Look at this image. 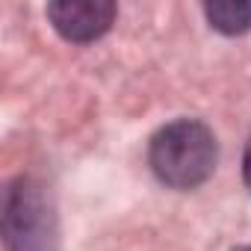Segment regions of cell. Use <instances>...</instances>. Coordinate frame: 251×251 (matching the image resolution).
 Instances as JSON below:
<instances>
[{
  "label": "cell",
  "mask_w": 251,
  "mask_h": 251,
  "mask_svg": "<svg viewBox=\"0 0 251 251\" xmlns=\"http://www.w3.org/2000/svg\"><path fill=\"white\" fill-rule=\"evenodd\" d=\"M216 136L195 118H177L160 127L151 139V169L172 189H195L216 169Z\"/></svg>",
  "instance_id": "6da1fadb"
},
{
  "label": "cell",
  "mask_w": 251,
  "mask_h": 251,
  "mask_svg": "<svg viewBox=\"0 0 251 251\" xmlns=\"http://www.w3.org/2000/svg\"><path fill=\"white\" fill-rule=\"evenodd\" d=\"M3 236L9 251H53L56 222L53 210L30 177H18L6 192L3 207Z\"/></svg>",
  "instance_id": "7a4b0ae2"
},
{
  "label": "cell",
  "mask_w": 251,
  "mask_h": 251,
  "mask_svg": "<svg viewBox=\"0 0 251 251\" xmlns=\"http://www.w3.org/2000/svg\"><path fill=\"white\" fill-rule=\"evenodd\" d=\"M48 18L62 39L86 45L112 27L115 6L106 0H56L48 6Z\"/></svg>",
  "instance_id": "3957f363"
},
{
  "label": "cell",
  "mask_w": 251,
  "mask_h": 251,
  "mask_svg": "<svg viewBox=\"0 0 251 251\" xmlns=\"http://www.w3.org/2000/svg\"><path fill=\"white\" fill-rule=\"evenodd\" d=\"M204 15L213 30L225 36H236L251 30V0H219V3H207Z\"/></svg>",
  "instance_id": "277c9868"
},
{
  "label": "cell",
  "mask_w": 251,
  "mask_h": 251,
  "mask_svg": "<svg viewBox=\"0 0 251 251\" xmlns=\"http://www.w3.org/2000/svg\"><path fill=\"white\" fill-rule=\"evenodd\" d=\"M242 177H245V186L251 189V142L245 145V157H242Z\"/></svg>",
  "instance_id": "5b68a950"
},
{
  "label": "cell",
  "mask_w": 251,
  "mask_h": 251,
  "mask_svg": "<svg viewBox=\"0 0 251 251\" xmlns=\"http://www.w3.org/2000/svg\"><path fill=\"white\" fill-rule=\"evenodd\" d=\"M236 251H251V245H242V248H236Z\"/></svg>",
  "instance_id": "8992f818"
}]
</instances>
